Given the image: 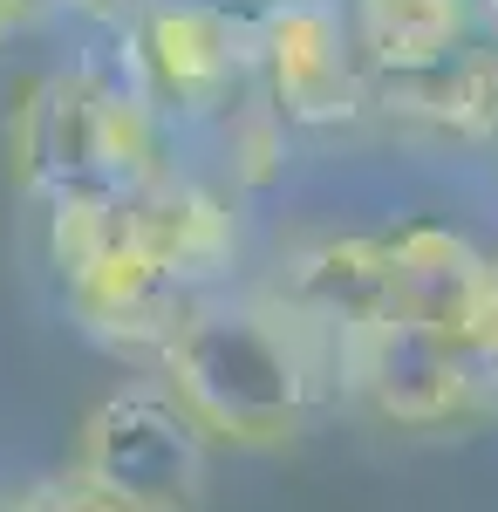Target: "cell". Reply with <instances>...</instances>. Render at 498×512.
I'll use <instances>...</instances> for the list:
<instances>
[{"label": "cell", "mask_w": 498, "mask_h": 512, "mask_svg": "<svg viewBox=\"0 0 498 512\" xmlns=\"http://www.w3.org/2000/svg\"><path fill=\"white\" fill-rule=\"evenodd\" d=\"M205 499V431L164 390H116L82 424L76 472L35 492L28 506L96 512H171Z\"/></svg>", "instance_id": "3"}, {"label": "cell", "mask_w": 498, "mask_h": 512, "mask_svg": "<svg viewBox=\"0 0 498 512\" xmlns=\"http://www.w3.org/2000/svg\"><path fill=\"white\" fill-rule=\"evenodd\" d=\"M287 308L301 328H362L396 308L389 294V239H321L287 267Z\"/></svg>", "instance_id": "9"}, {"label": "cell", "mask_w": 498, "mask_h": 512, "mask_svg": "<svg viewBox=\"0 0 498 512\" xmlns=\"http://www.w3.org/2000/svg\"><path fill=\"white\" fill-rule=\"evenodd\" d=\"M14 7H21V14H28V7H76V14H103V7H116V0H14Z\"/></svg>", "instance_id": "11"}, {"label": "cell", "mask_w": 498, "mask_h": 512, "mask_svg": "<svg viewBox=\"0 0 498 512\" xmlns=\"http://www.w3.org/2000/svg\"><path fill=\"white\" fill-rule=\"evenodd\" d=\"M157 376L205 444L239 451L301 437L314 403V355L301 321L260 301H185V315L157 342Z\"/></svg>", "instance_id": "1"}, {"label": "cell", "mask_w": 498, "mask_h": 512, "mask_svg": "<svg viewBox=\"0 0 498 512\" xmlns=\"http://www.w3.org/2000/svg\"><path fill=\"white\" fill-rule=\"evenodd\" d=\"M471 0H355V55L369 76H417L458 55Z\"/></svg>", "instance_id": "10"}, {"label": "cell", "mask_w": 498, "mask_h": 512, "mask_svg": "<svg viewBox=\"0 0 498 512\" xmlns=\"http://www.w3.org/2000/svg\"><path fill=\"white\" fill-rule=\"evenodd\" d=\"M253 76L267 89V110L301 130L348 123L369 103V69L355 55V35L314 0H280L253 28Z\"/></svg>", "instance_id": "7"}, {"label": "cell", "mask_w": 498, "mask_h": 512, "mask_svg": "<svg viewBox=\"0 0 498 512\" xmlns=\"http://www.w3.org/2000/svg\"><path fill=\"white\" fill-rule=\"evenodd\" d=\"M130 48H137L144 96L178 110V117H219V110L232 117L246 82H253V35H239V21L219 0L151 7L130 28Z\"/></svg>", "instance_id": "6"}, {"label": "cell", "mask_w": 498, "mask_h": 512, "mask_svg": "<svg viewBox=\"0 0 498 512\" xmlns=\"http://www.w3.org/2000/svg\"><path fill=\"white\" fill-rule=\"evenodd\" d=\"M335 342H342L348 390L362 396L383 424H403V431L458 424L478 403V383H485V362L464 349L458 335L403 315V308L362 321V328H348Z\"/></svg>", "instance_id": "5"}, {"label": "cell", "mask_w": 498, "mask_h": 512, "mask_svg": "<svg viewBox=\"0 0 498 512\" xmlns=\"http://www.w3.org/2000/svg\"><path fill=\"white\" fill-rule=\"evenodd\" d=\"M14 21H21V7H14V0H0V48H7V28H14Z\"/></svg>", "instance_id": "12"}, {"label": "cell", "mask_w": 498, "mask_h": 512, "mask_svg": "<svg viewBox=\"0 0 498 512\" xmlns=\"http://www.w3.org/2000/svg\"><path fill=\"white\" fill-rule=\"evenodd\" d=\"M7 164L21 198L41 212L110 205L164 171L151 144V103L110 89L89 69H55L21 89L7 123Z\"/></svg>", "instance_id": "2"}, {"label": "cell", "mask_w": 498, "mask_h": 512, "mask_svg": "<svg viewBox=\"0 0 498 512\" xmlns=\"http://www.w3.org/2000/svg\"><path fill=\"white\" fill-rule=\"evenodd\" d=\"M383 239L396 308L458 335L478 362H498V260L444 226H396Z\"/></svg>", "instance_id": "8"}, {"label": "cell", "mask_w": 498, "mask_h": 512, "mask_svg": "<svg viewBox=\"0 0 498 512\" xmlns=\"http://www.w3.org/2000/svg\"><path fill=\"white\" fill-rule=\"evenodd\" d=\"M48 260L69 287L82 328H96L103 342H151L157 349L171 335V321L185 315V287L144 246L130 198L48 212Z\"/></svg>", "instance_id": "4"}]
</instances>
